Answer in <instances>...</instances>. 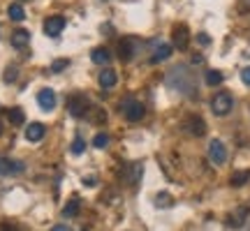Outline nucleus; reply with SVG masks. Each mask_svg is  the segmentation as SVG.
<instances>
[{"mask_svg":"<svg viewBox=\"0 0 250 231\" xmlns=\"http://www.w3.org/2000/svg\"><path fill=\"white\" fill-rule=\"evenodd\" d=\"M211 109H213L215 116H227L234 109V97L229 93H218L213 99H211Z\"/></svg>","mask_w":250,"mask_h":231,"instance_id":"f257e3e1","label":"nucleus"},{"mask_svg":"<svg viewBox=\"0 0 250 231\" xmlns=\"http://www.w3.org/2000/svg\"><path fill=\"white\" fill-rule=\"evenodd\" d=\"M208 160L213 162L215 167H223L227 162V148H225V143L220 139H211V143H208Z\"/></svg>","mask_w":250,"mask_h":231,"instance_id":"f03ea898","label":"nucleus"},{"mask_svg":"<svg viewBox=\"0 0 250 231\" xmlns=\"http://www.w3.org/2000/svg\"><path fill=\"white\" fill-rule=\"evenodd\" d=\"M144 104L142 102H134V99H127V102H123V114L125 118L130 120V123H137V120H142L144 118Z\"/></svg>","mask_w":250,"mask_h":231,"instance_id":"7ed1b4c3","label":"nucleus"},{"mask_svg":"<svg viewBox=\"0 0 250 231\" xmlns=\"http://www.w3.org/2000/svg\"><path fill=\"white\" fill-rule=\"evenodd\" d=\"M88 99L83 97V95H72L70 99H67V111H70L74 118H81V116L88 111Z\"/></svg>","mask_w":250,"mask_h":231,"instance_id":"20e7f679","label":"nucleus"},{"mask_svg":"<svg viewBox=\"0 0 250 231\" xmlns=\"http://www.w3.org/2000/svg\"><path fill=\"white\" fill-rule=\"evenodd\" d=\"M65 17H49L44 21V33L49 37H58L62 33V28H65Z\"/></svg>","mask_w":250,"mask_h":231,"instance_id":"39448f33","label":"nucleus"},{"mask_svg":"<svg viewBox=\"0 0 250 231\" xmlns=\"http://www.w3.org/2000/svg\"><path fill=\"white\" fill-rule=\"evenodd\" d=\"M171 37H174V46H176V49H181V51H186V49H188V42H190L188 26H183V23L174 26V33H171Z\"/></svg>","mask_w":250,"mask_h":231,"instance_id":"423d86ee","label":"nucleus"},{"mask_svg":"<svg viewBox=\"0 0 250 231\" xmlns=\"http://www.w3.org/2000/svg\"><path fill=\"white\" fill-rule=\"evenodd\" d=\"M26 169L23 162L17 160H7V157H0V176H12V173H21Z\"/></svg>","mask_w":250,"mask_h":231,"instance_id":"0eeeda50","label":"nucleus"},{"mask_svg":"<svg viewBox=\"0 0 250 231\" xmlns=\"http://www.w3.org/2000/svg\"><path fill=\"white\" fill-rule=\"evenodd\" d=\"M142 176H144V164L142 162H132L127 169H125V180H127V185H137L139 180H142Z\"/></svg>","mask_w":250,"mask_h":231,"instance_id":"6e6552de","label":"nucleus"},{"mask_svg":"<svg viewBox=\"0 0 250 231\" xmlns=\"http://www.w3.org/2000/svg\"><path fill=\"white\" fill-rule=\"evenodd\" d=\"M37 104L44 109V111H51V109L56 107V95L51 88H42L40 93H37Z\"/></svg>","mask_w":250,"mask_h":231,"instance_id":"1a4fd4ad","label":"nucleus"},{"mask_svg":"<svg viewBox=\"0 0 250 231\" xmlns=\"http://www.w3.org/2000/svg\"><path fill=\"white\" fill-rule=\"evenodd\" d=\"M186 130L190 134H195V136H202V134L206 132V125L199 116H190V118L186 120Z\"/></svg>","mask_w":250,"mask_h":231,"instance_id":"9d476101","label":"nucleus"},{"mask_svg":"<svg viewBox=\"0 0 250 231\" xmlns=\"http://www.w3.org/2000/svg\"><path fill=\"white\" fill-rule=\"evenodd\" d=\"M44 125L42 123H30L26 127V139L30 143H35V141H40V139H44Z\"/></svg>","mask_w":250,"mask_h":231,"instance_id":"9b49d317","label":"nucleus"},{"mask_svg":"<svg viewBox=\"0 0 250 231\" xmlns=\"http://www.w3.org/2000/svg\"><path fill=\"white\" fill-rule=\"evenodd\" d=\"M28 42H30V33H28V30L19 28V30L12 33V46H14V49H26Z\"/></svg>","mask_w":250,"mask_h":231,"instance_id":"f8f14e48","label":"nucleus"},{"mask_svg":"<svg viewBox=\"0 0 250 231\" xmlns=\"http://www.w3.org/2000/svg\"><path fill=\"white\" fill-rule=\"evenodd\" d=\"M246 220H248V208H239V211H234V213L227 217V224L239 229V227H243V224H246Z\"/></svg>","mask_w":250,"mask_h":231,"instance_id":"ddd939ff","label":"nucleus"},{"mask_svg":"<svg viewBox=\"0 0 250 231\" xmlns=\"http://www.w3.org/2000/svg\"><path fill=\"white\" fill-rule=\"evenodd\" d=\"M98 81H100V86H102V88H114V86H116V81H118V77H116V72L114 70H102L100 72V77H98Z\"/></svg>","mask_w":250,"mask_h":231,"instance_id":"4468645a","label":"nucleus"},{"mask_svg":"<svg viewBox=\"0 0 250 231\" xmlns=\"http://www.w3.org/2000/svg\"><path fill=\"white\" fill-rule=\"evenodd\" d=\"M90 60L95 62V65H107V62L111 60V54H109L104 46H98V49L90 51Z\"/></svg>","mask_w":250,"mask_h":231,"instance_id":"2eb2a0df","label":"nucleus"},{"mask_svg":"<svg viewBox=\"0 0 250 231\" xmlns=\"http://www.w3.org/2000/svg\"><path fill=\"white\" fill-rule=\"evenodd\" d=\"M171 49H174L171 44H160L158 49H155V54L151 56V62H162V60H167V58L171 56Z\"/></svg>","mask_w":250,"mask_h":231,"instance_id":"dca6fc26","label":"nucleus"},{"mask_svg":"<svg viewBox=\"0 0 250 231\" xmlns=\"http://www.w3.org/2000/svg\"><path fill=\"white\" fill-rule=\"evenodd\" d=\"M7 17L19 23V21H23V19H26V12H23V7H21L19 2H12V5L7 7Z\"/></svg>","mask_w":250,"mask_h":231,"instance_id":"f3484780","label":"nucleus"},{"mask_svg":"<svg viewBox=\"0 0 250 231\" xmlns=\"http://www.w3.org/2000/svg\"><path fill=\"white\" fill-rule=\"evenodd\" d=\"M132 39H121V44H118V56H121V60H130L132 58Z\"/></svg>","mask_w":250,"mask_h":231,"instance_id":"a211bd4d","label":"nucleus"},{"mask_svg":"<svg viewBox=\"0 0 250 231\" xmlns=\"http://www.w3.org/2000/svg\"><path fill=\"white\" fill-rule=\"evenodd\" d=\"M79 208H81V201H79V196H72L70 199V204L62 208V215L65 217H74V215L79 213Z\"/></svg>","mask_w":250,"mask_h":231,"instance_id":"6ab92c4d","label":"nucleus"},{"mask_svg":"<svg viewBox=\"0 0 250 231\" xmlns=\"http://www.w3.org/2000/svg\"><path fill=\"white\" fill-rule=\"evenodd\" d=\"M7 118H9V123L12 125H21L23 120H26V114H23L19 107H14V109H9L7 111Z\"/></svg>","mask_w":250,"mask_h":231,"instance_id":"aec40b11","label":"nucleus"},{"mask_svg":"<svg viewBox=\"0 0 250 231\" xmlns=\"http://www.w3.org/2000/svg\"><path fill=\"white\" fill-rule=\"evenodd\" d=\"M248 180H250V171H234V173H232V185L234 187L246 185Z\"/></svg>","mask_w":250,"mask_h":231,"instance_id":"412c9836","label":"nucleus"},{"mask_svg":"<svg viewBox=\"0 0 250 231\" xmlns=\"http://www.w3.org/2000/svg\"><path fill=\"white\" fill-rule=\"evenodd\" d=\"M206 83H208V86H220V83H223V74L218 70H208L206 72Z\"/></svg>","mask_w":250,"mask_h":231,"instance_id":"4be33fe9","label":"nucleus"},{"mask_svg":"<svg viewBox=\"0 0 250 231\" xmlns=\"http://www.w3.org/2000/svg\"><path fill=\"white\" fill-rule=\"evenodd\" d=\"M174 201H171V194H167V192H160V194L155 196V206L158 208H167V206H171Z\"/></svg>","mask_w":250,"mask_h":231,"instance_id":"5701e85b","label":"nucleus"},{"mask_svg":"<svg viewBox=\"0 0 250 231\" xmlns=\"http://www.w3.org/2000/svg\"><path fill=\"white\" fill-rule=\"evenodd\" d=\"M93 146H95V148H107V146H109V136L104 132L95 134V136H93Z\"/></svg>","mask_w":250,"mask_h":231,"instance_id":"b1692460","label":"nucleus"},{"mask_svg":"<svg viewBox=\"0 0 250 231\" xmlns=\"http://www.w3.org/2000/svg\"><path fill=\"white\" fill-rule=\"evenodd\" d=\"M65 67H70V60H67V58H61V60L51 62V72H56V74H58V72H62Z\"/></svg>","mask_w":250,"mask_h":231,"instance_id":"393cba45","label":"nucleus"},{"mask_svg":"<svg viewBox=\"0 0 250 231\" xmlns=\"http://www.w3.org/2000/svg\"><path fill=\"white\" fill-rule=\"evenodd\" d=\"M83 148H86L83 139H81V136H77V139L72 141V153H74V155H81V153H83Z\"/></svg>","mask_w":250,"mask_h":231,"instance_id":"a878e982","label":"nucleus"},{"mask_svg":"<svg viewBox=\"0 0 250 231\" xmlns=\"http://www.w3.org/2000/svg\"><path fill=\"white\" fill-rule=\"evenodd\" d=\"M17 74H19L17 67H7V72H5V77H2V79L7 81V83H12V81L17 79Z\"/></svg>","mask_w":250,"mask_h":231,"instance_id":"bb28decb","label":"nucleus"},{"mask_svg":"<svg viewBox=\"0 0 250 231\" xmlns=\"http://www.w3.org/2000/svg\"><path fill=\"white\" fill-rule=\"evenodd\" d=\"M197 42H199L202 46H208V44H211V37L204 35V33H199V35H197Z\"/></svg>","mask_w":250,"mask_h":231,"instance_id":"cd10ccee","label":"nucleus"},{"mask_svg":"<svg viewBox=\"0 0 250 231\" xmlns=\"http://www.w3.org/2000/svg\"><path fill=\"white\" fill-rule=\"evenodd\" d=\"M241 81L246 86H250V67H243L241 70Z\"/></svg>","mask_w":250,"mask_h":231,"instance_id":"c85d7f7f","label":"nucleus"},{"mask_svg":"<svg viewBox=\"0 0 250 231\" xmlns=\"http://www.w3.org/2000/svg\"><path fill=\"white\" fill-rule=\"evenodd\" d=\"M95 183H98V180H95V176H86V178H83V185H86V187H95Z\"/></svg>","mask_w":250,"mask_h":231,"instance_id":"c756f323","label":"nucleus"},{"mask_svg":"<svg viewBox=\"0 0 250 231\" xmlns=\"http://www.w3.org/2000/svg\"><path fill=\"white\" fill-rule=\"evenodd\" d=\"M51 231H70L65 224H56V227H51Z\"/></svg>","mask_w":250,"mask_h":231,"instance_id":"7c9ffc66","label":"nucleus"},{"mask_svg":"<svg viewBox=\"0 0 250 231\" xmlns=\"http://www.w3.org/2000/svg\"><path fill=\"white\" fill-rule=\"evenodd\" d=\"M0 231H14V229H12V227H7V224H2V227H0Z\"/></svg>","mask_w":250,"mask_h":231,"instance_id":"2f4dec72","label":"nucleus"},{"mask_svg":"<svg viewBox=\"0 0 250 231\" xmlns=\"http://www.w3.org/2000/svg\"><path fill=\"white\" fill-rule=\"evenodd\" d=\"M0 134H2V125H0Z\"/></svg>","mask_w":250,"mask_h":231,"instance_id":"473e14b6","label":"nucleus"}]
</instances>
